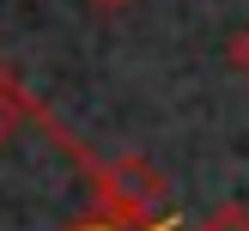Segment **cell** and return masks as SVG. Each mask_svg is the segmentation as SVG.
Here are the masks:
<instances>
[{"instance_id": "1", "label": "cell", "mask_w": 249, "mask_h": 231, "mask_svg": "<svg viewBox=\"0 0 249 231\" xmlns=\"http://www.w3.org/2000/svg\"><path fill=\"white\" fill-rule=\"evenodd\" d=\"M91 189H97V219L122 231H152L170 219V182L146 164L140 152H116L91 164Z\"/></svg>"}, {"instance_id": "2", "label": "cell", "mask_w": 249, "mask_h": 231, "mask_svg": "<svg viewBox=\"0 0 249 231\" xmlns=\"http://www.w3.org/2000/svg\"><path fill=\"white\" fill-rule=\"evenodd\" d=\"M18 116H24V97L12 91L6 79H0V146H6L12 134H18Z\"/></svg>"}, {"instance_id": "3", "label": "cell", "mask_w": 249, "mask_h": 231, "mask_svg": "<svg viewBox=\"0 0 249 231\" xmlns=\"http://www.w3.org/2000/svg\"><path fill=\"white\" fill-rule=\"evenodd\" d=\"M164 225H170V219H164ZM164 225H152V231H164ZM67 231H122V225H109V219L91 213V219H79V225H67Z\"/></svg>"}, {"instance_id": "4", "label": "cell", "mask_w": 249, "mask_h": 231, "mask_svg": "<svg viewBox=\"0 0 249 231\" xmlns=\"http://www.w3.org/2000/svg\"><path fill=\"white\" fill-rule=\"evenodd\" d=\"M201 231H249V225H243V219H237V213H219V219H213V225H201Z\"/></svg>"}, {"instance_id": "5", "label": "cell", "mask_w": 249, "mask_h": 231, "mask_svg": "<svg viewBox=\"0 0 249 231\" xmlns=\"http://www.w3.org/2000/svg\"><path fill=\"white\" fill-rule=\"evenodd\" d=\"M231 61H237V67H243V73H249V31H243V36H237V43H231Z\"/></svg>"}, {"instance_id": "6", "label": "cell", "mask_w": 249, "mask_h": 231, "mask_svg": "<svg viewBox=\"0 0 249 231\" xmlns=\"http://www.w3.org/2000/svg\"><path fill=\"white\" fill-rule=\"evenodd\" d=\"M91 12H122V6H134V0H85Z\"/></svg>"}]
</instances>
